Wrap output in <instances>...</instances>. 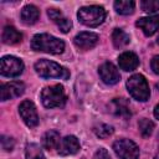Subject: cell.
Returning a JSON list of instances; mask_svg holds the SVG:
<instances>
[{"label": "cell", "mask_w": 159, "mask_h": 159, "mask_svg": "<svg viewBox=\"0 0 159 159\" xmlns=\"http://www.w3.org/2000/svg\"><path fill=\"white\" fill-rule=\"evenodd\" d=\"M31 48L35 51L60 55L65 51V42L50 34H36L31 40Z\"/></svg>", "instance_id": "1"}, {"label": "cell", "mask_w": 159, "mask_h": 159, "mask_svg": "<svg viewBox=\"0 0 159 159\" xmlns=\"http://www.w3.org/2000/svg\"><path fill=\"white\" fill-rule=\"evenodd\" d=\"M36 73L42 78H62L67 80L70 77V72L66 67L58 65L57 62L41 58L35 63Z\"/></svg>", "instance_id": "2"}, {"label": "cell", "mask_w": 159, "mask_h": 159, "mask_svg": "<svg viewBox=\"0 0 159 159\" xmlns=\"http://www.w3.org/2000/svg\"><path fill=\"white\" fill-rule=\"evenodd\" d=\"M77 17L81 24L88 27H97L106 19V10L99 5L82 6L77 12Z\"/></svg>", "instance_id": "3"}, {"label": "cell", "mask_w": 159, "mask_h": 159, "mask_svg": "<svg viewBox=\"0 0 159 159\" xmlns=\"http://www.w3.org/2000/svg\"><path fill=\"white\" fill-rule=\"evenodd\" d=\"M127 89L129 92V94L139 101V102H145L149 99L150 96V89L148 86V82L145 80V77L143 75H133L127 80Z\"/></svg>", "instance_id": "4"}, {"label": "cell", "mask_w": 159, "mask_h": 159, "mask_svg": "<svg viewBox=\"0 0 159 159\" xmlns=\"http://www.w3.org/2000/svg\"><path fill=\"white\" fill-rule=\"evenodd\" d=\"M41 102L46 108L62 107L66 103V94L63 86L53 84L45 87L41 92Z\"/></svg>", "instance_id": "5"}, {"label": "cell", "mask_w": 159, "mask_h": 159, "mask_svg": "<svg viewBox=\"0 0 159 159\" xmlns=\"http://www.w3.org/2000/svg\"><path fill=\"white\" fill-rule=\"evenodd\" d=\"M113 150L119 159H139V148L130 139H118L113 143Z\"/></svg>", "instance_id": "6"}, {"label": "cell", "mask_w": 159, "mask_h": 159, "mask_svg": "<svg viewBox=\"0 0 159 159\" xmlns=\"http://www.w3.org/2000/svg\"><path fill=\"white\" fill-rule=\"evenodd\" d=\"M24 71V62L15 56H4L0 61V72L5 77L20 76Z\"/></svg>", "instance_id": "7"}, {"label": "cell", "mask_w": 159, "mask_h": 159, "mask_svg": "<svg viewBox=\"0 0 159 159\" xmlns=\"http://www.w3.org/2000/svg\"><path fill=\"white\" fill-rule=\"evenodd\" d=\"M19 114L27 127L34 128L39 124V114H37L34 102H31L29 99L22 101L19 106Z\"/></svg>", "instance_id": "8"}, {"label": "cell", "mask_w": 159, "mask_h": 159, "mask_svg": "<svg viewBox=\"0 0 159 159\" xmlns=\"http://www.w3.org/2000/svg\"><path fill=\"white\" fill-rule=\"evenodd\" d=\"M98 73L103 83L113 86L120 81V75L118 68L112 62H104L98 67Z\"/></svg>", "instance_id": "9"}, {"label": "cell", "mask_w": 159, "mask_h": 159, "mask_svg": "<svg viewBox=\"0 0 159 159\" xmlns=\"http://www.w3.org/2000/svg\"><path fill=\"white\" fill-rule=\"evenodd\" d=\"M25 92V84L21 81H11L1 84L0 87V99L7 101L16 97H20Z\"/></svg>", "instance_id": "10"}, {"label": "cell", "mask_w": 159, "mask_h": 159, "mask_svg": "<svg viewBox=\"0 0 159 159\" xmlns=\"http://www.w3.org/2000/svg\"><path fill=\"white\" fill-rule=\"evenodd\" d=\"M98 40H99V36L97 34L89 32V31H83L75 36L73 42L81 50H91L97 45Z\"/></svg>", "instance_id": "11"}, {"label": "cell", "mask_w": 159, "mask_h": 159, "mask_svg": "<svg viewBox=\"0 0 159 159\" xmlns=\"http://www.w3.org/2000/svg\"><path fill=\"white\" fill-rule=\"evenodd\" d=\"M135 25L144 32L145 36H152L159 30V14L147 17H140L137 20Z\"/></svg>", "instance_id": "12"}, {"label": "cell", "mask_w": 159, "mask_h": 159, "mask_svg": "<svg viewBox=\"0 0 159 159\" xmlns=\"http://www.w3.org/2000/svg\"><path fill=\"white\" fill-rule=\"evenodd\" d=\"M80 148L81 145L78 139L75 135H67L61 140L58 147V153L61 155H72V154H76L80 150Z\"/></svg>", "instance_id": "13"}, {"label": "cell", "mask_w": 159, "mask_h": 159, "mask_svg": "<svg viewBox=\"0 0 159 159\" xmlns=\"http://www.w3.org/2000/svg\"><path fill=\"white\" fill-rule=\"evenodd\" d=\"M118 65L120 70L123 71H133L139 66V58L138 56L132 51H125L119 55L118 57Z\"/></svg>", "instance_id": "14"}, {"label": "cell", "mask_w": 159, "mask_h": 159, "mask_svg": "<svg viewBox=\"0 0 159 159\" xmlns=\"http://www.w3.org/2000/svg\"><path fill=\"white\" fill-rule=\"evenodd\" d=\"M111 112L118 117L128 118L130 117V107L127 99L124 98H114L109 104Z\"/></svg>", "instance_id": "15"}, {"label": "cell", "mask_w": 159, "mask_h": 159, "mask_svg": "<svg viewBox=\"0 0 159 159\" xmlns=\"http://www.w3.org/2000/svg\"><path fill=\"white\" fill-rule=\"evenodd\" d=\"M40 16V10L35 5H26L22 7L20 12V17L22 24L25 25H34Z\"/></svg>", "instance_id": "16"}, {"label": "cell", "mask_w": 159, "mask_h": 159, "mask_svg": "<svg viewBox=\"0 0 159 159\" xmlns=\"http://www.w3.org/2000/svg\"><path fill=\"white\" fill-rule=\"evenodd\" d=\"M61 138H60V133L56 130H47L43 135H42V147L47 150H53V149H58L60 143H61Z\"/></svg>", "instance_id": "17"}, {"label": "cell", "mask_w": 159, "mask_h": 159, "mask_svg": "<svg viewBox=\"0 0 159 159\" xmlns=\"http://www.w3.org/2000/svg\"><path fill=\"white\" fill-rule=\"evenodd\" d=\"M1 40L6 45H15V43L21 42L22 34L20 31H17L14 26H5L4 30H2Z\"/></svg>", "instance_id": "18"}, {"label": "cell", "mask_w": 159, "mask_h": 159, "mask_svg": "<svg viewBox=\"0 0 159 159\" xmlns=\"http://www.w3.org/2000/svg\"><path fill=\"white\" fill-rule=\"evenodd\" d=\"M130 41L129 35L123 31L122 29H114L112 32V42L116 48H122L124 46H127Z\"/></svg>", "instance_id": "19"}, {"label": "cell", "mask_w": 159, "mask_h": 159, "mask_svg": "<svg viewBox=\"0 0 159 159\" xmlns=\"http://www.w3.org/2000/svg\"><path fill=\"white\" fill-rule=\"evenodd\" d=\"M134 7H135V2L132 0H117V1H114V10L120 15L133 14Z\"/></svg>", "instance_id": "20"}, {"label": "cell", "mask_w": 159, "mask_h": 159, "mask_svg": "<svg viewBox=\"0 0 159 159\" xmlns=\"http://www.w3.org/2000/svg\"><path fill=\"white\" fill-rule=\"evenodd\" d=\"M25 158L26 159H46L43 155L42 149L36 143H30L26 145L25 149Z\"/></svg>", "instance_id": "21"}, {"label": "cell", "mask_w": 159, "mask_h": 159, "mask_svg": "<svg viewBox=\"0 0 159 159\" xmlns=\"http://www.w3.org/2000/svg\"><path fill=\"white\" fill-rule=\"evenodd\" d=\"M138 128H139L140 134H142L144 138H148V137H150V134L153 133L154 123H153L150 119H148V118H142V119L138 122Z\"/></svg>", "instance_id": "22"}, {"label": "cell", "mask_w": 159, "mask_h": 159, "mask_svg": "<svg viewBox=\"0 0 159 159\" xmlns=\"http://www.w3.org/2000/svg\"><path fill=\"white\" fill-rule=\"evenodd\" d=\"M94 134L98 137V138H102V139H104V138H108L112 133H113V127L112 125H109V124H99V125H97V127H94Z\"/></svg>", "instance_id": "23"}, {"label": "cell", "mask_w": 159, "mask_h": 159, "mask_svg": "<svg viewBox=\"0 0 159 159\" xmlns=\"http://www.w3.org/2000/svg\"><path fill=\"white\" fill-rule=\"evenodd\" d=\"M140 7L148 14H153L159 10V0H143L140 1Z\"/></svg>", "instance_id": "24"}, {"label": "cell", "mask_w": 159, "mask_h": 159, "mask_svg": "<svg viewBox=\"0 0 159 159\" xmlns=\"http://www.w3.org/2000/svg\"><path fill=\"white\" fill-rule=\"evenodd\" d=\"M57 26H58V29L63 32V34H66V32H68L70 30H71V27H72V22H71V20H68L67 17H61L58 21H56L55 22Z\"/></svg>", "instance_id": "25"}, {"label": "cell", "mask_w": 159, "mask_h": 159, "mask_svg": "<svg viewBox=\"0 0 159 159\" xmlns=\"http://www.w3.org/2000/svg\"><path fill=\"white\" fill-rule=\"evenodd\" d=\"M14 145H15V140L12 138L6 137V135H1V147L4 150L11 152L14 149Z\"/></svg>", "instance_id": "26"}, {"label": "cell", "mask_w": 159, "mask_h": 159, "mask_svg": "<svg viewBox=\"0 0 159 159\" xmlns=\"http://www.w3.org/2000/svg\"><path fill=\"white\" fill-rule=\"evenodd\" d=\"M47 15H48V17H50L53 22H56V21H58L61 17H63L61 10H58V9H48V10H47Z\"/></svg>", "instance_id": "27"}, {"label": "cell", "mask_w": 159, "mask_h": 159, "mask_svg": "<svg viewBox=\"0 0 159 159\" xmlns=\"http://www.w3.org/2000/svg\"><path fill=\"white\" fill-rule=\"evenodd\" d=\"M93 159H112V158H111L109 153L107 152V149L99 148V149L96 150V153L93 155Z\"/></svg>", "instance_id": "28"}, {"label": "cell", "mask_w": 159, "mask_h": 159, "mask_svg": "<svg viewBox=\"0 0 159 159\" xmlns=\"http://www.w3.org/2000/svg\"><path fill=\"white\" fill-rule=\"evenodd\" d=\"M150 68L155 75H159V55L154 56L150 61Z\"/></svg>", "instance_id": "29"}, {"label": "cell", "mask_w": 159, "mask_h": 159, "mask_svg": "<svg viewBox=\"0 0 159 159\" xmlns=\"http://www.w3.org/2000/svg\"><path fill=\"white\" fill-rule=\"evenodd\" d=\"M154 117L157 119H159V104H157L155 108H154Z\"/></svg>", "instance_id": "30"}, {"label": "cell", "mask_w": 159, "mask_h": 159, "mask_svg": "<svg viewBox=\"0 0 159 159\" xmlns=\"http://www.w3.org/2000/svg\"><path fill=\"white\" fill-rule=\"evenodd\" d=\"M157 43L159 45V36H158V39H157Z\"/></svg>", "instance_id": "31"}, {"label": "cell", "mask_w": 159, "mask_h": 159, "mask_svg": "<svg viewBox=\"0 0 159 159\" xmlns=\"http://www.w3.org/2000/svg\"><path fill=\"white\" fill-rule=\"evenodd\" d=\"M158 139H159V134H158Z\"/></svg>", "instance_id": "32"}]
</instances>
